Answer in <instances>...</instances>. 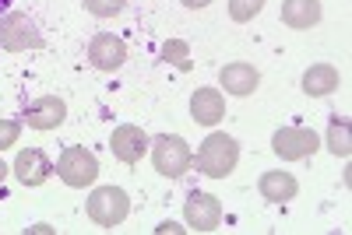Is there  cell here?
I'll return each instance as SVG.
<instances>
[{
    "instance_id": "cell-6",
    "label": "cell",
    "mask_w": 352,
    "mask_h": 235,
    "mask_svg": "<svg viewBox=\"0 0 352 235\" xmlns=\"http://www.w3.org/2000/svg\"><path fill=\"white\" fill-rule=\"evenodd\" d=\"M317 148H320V137L310 127H282L272 137V151L282 162H303V158L317 155Z\"/></svg>"
},
{
    "instance_id": "cell-13",
    "label": "cell",
    "mask_w": 352,
    "mask_h": 235,
    "mask_svg": "<svg viewBox=\"0 0 352 235\" xmlns=\"http://www.w3.org/2000/svg\"><path fill=\"white\" fill-rule=\"evenodd\" d=\"M190 116L201 127H215L226 116V99H222L219 88H197L190 95Z\"/></svg>"
},
{
    "instance_id": "cell-3",
    "label": "cell",
    "mask_w": 352,
    "mask_h": 235,
    "mask_svg": "<svg viewBox=\"0 0 352 235\" xmlns=\"http://www.w3.org/2000/svg\"><path fill=\"white\" fill-rule=\"evenodd\" d=\"M127 214H131V197L120 186H99V190H92V197H88V218H92L96 225H102V228L124 225Z\"/></svg>"
},
{
    "instance_id": "cell-15",
    "label": "cell",
    "mask_w": 352,
    "mask_h": 235,
    "mask_svg": "<svg viewBox=\"0 0 352 235\" xmlns=\"http://www.w3.org/2000/svg\"><path fill=\"white\" fill-rule=\"evenodd\" d=\"M257 190H261V197L268 203H285V200H292L300 193V183H296L292 172H264Z\"/></svg>"
},
{
    "instance_id": "cell-9",
    "label": "cell",
    "mask_w": 352,
    "mask_h": 235,
    "mask_svg": "<svg viewBox=\"0 0 352 235\" xmlns=\"http://www.w3.org/2000/svg\"><path fill=\"white\" fill-rule=\"evenodd\" d=\"M21 120L32 127V130H56L67 120V102L60 95H39L36 102H28Z\"/></svg>"
},
{
    "instance_id": "cell-12",
    "label": "cell",
    "mask_w": 352,
    "mask_h": 235,
    "mask_svg": "<svg viewBox=\"0 0 352 235\" xmlns=\"http://www.w3.org/2000/svg\"><path fill=\"white\" fill-rule=\"evenodd\" d=\"M219 84L226 88L229 95H240V99H247V95H254V92H257L261 74H257V67H254V64L236 60V64H226V67L219 71Z\"/></svg>"
},
{
    "instance_id": "cell-21",
    "label": "cell",
    "mask_w": 352,
    "mask_h": 235,
    "mask_svg": "<svg viewBox=\"0 0 352 235\" xmlns=\"http://www.w3.org/2000/svg\"><path fill=\"white\" fill-rule=\"evenodd\" d=\"M18 134H21L18 120H0V151H8L11 144H18Z\"/></svg>"
},
{
    "instance_id": "cell-7",
    "label": "cell",
    "mask_w": 352,
    "mask_h": 235,
    "mask_svg": "<svg viewBox=\"0 0 352 235\" xmlns=\"http://www.w3.org/2000/svg\"><path fill=\"white\" fill-rule=\"evenodd\" d=\"M88 60H92L96 71L102 74H113L127 64V42L113 32H99L92 42H88Z\"/></svg>"
},
{
    "instance_id": "cell-23",
    "label": "cell",
    "mask_w": 352,
    "mask_h": 235,
    "mask_svg": "<svg viewBox=\"0 0 352 235\" xmlns=\"http://www.w3.org/2000/svg\"><path fill=\"white\" fill-rule=\"evenodd\" d=\"M180 4H184V8H190V11H201V8H208L212 0H180Z\"/></svg>"
},
{
    "instance_id": "cell-20",
    "label": "cell",
    "mask_w": 352,
    "mask_h": 235,
    "mask_svg": "<svg viewBox=\"0 0 352 235\" xmlns=\"http://www.w3.org/2000/svg\"><path fill=\"white\" fill-rule=\"evenodd\" d=\"M81 4H85L88 14H96V18H116L124 11L127 0H81Z\"/></svg>"
},
{
    "instance_id": "cell-5",
    "label": "cell",
    "mask_w": 352,
    "mask_h": 235,
    "mask_svg": "<svg viewBox=\"0 0 352 235\" xmlns=\"http://www.w3.org/2000/svg\"><path fill=\"white\" fill-rule=\"evenodd\" d=\"M39 46H43V32L28 14H21V11L0 14V49L25 53V49H39Z\"/></svg>"
},
{
    "instance_id": "cell-14",
    "label": "cell",
    "mask_w": 352,
    "mask_h": 235,
    "mask_svg": "<svg viewBox=\"0 0 352 235\" xmlns=\"http://www.w3.org/2000/svg\"><path fill=\"white\" fill-rule=\"evenodd\" d=\"M338 84H342V74H338V67H331V64H314V67H307V74H303V92H307L310 99H324V95L338 92Z\"/></svg>"
},
{
    "instance_id": "cell-2",
    "label": "cell",
    "mask_w": 352,
    "mask_h": 235,
    "mask_svg": "<svg viewBox=\"0 0 352 235\" xmlns=\"http://www.w3.org/2000/svg\"><path fill=\"white\" fill-rule=\"evenodd\" d=\"M148 148H152V165H155V172L166 175V180H180V175H187V169H190V162H194L187 140H184L180 134H159V137H152Z\"/></svg>"
},
{
    "instance_id": "cell-10",
    "label": "cell",
    "mask_w": 352,
    "mask_h": 235,
    "mask_svg": "<svg viewBox=\"0 0 352 235\" xmlns=\"http://www.w3.org/2000/svg\"><path fill=\"white\" fill-rule=\"evenodd\" d=\"M184 218L194 232H215L222 221V203L212 193H190L184 203Z\"/></svg>"
},
{
    "instance_id": "cell-24",
    "label": "cell",
    "mask_w": 352,
    "mask_h": 235,
    "mask_svg": "<svg viewBox=\"0 0 352 235\" xmlns=\"http://www.w3.org/2000/svg\"><path fill=\"white\" fill-rule=\"evenodd\" d=\"M8 172H11V169H8L4 162H0V183H4V180H8Z\"/></svg>"
},
{
    "instance_id": "cell-1",
    "label": "cell",
    "mask_w": 352,
    "mask_h": 235,
    "mask_svg": "<svg viewBox=\"0 0 352 235\" xmlns=\"http://www.w3.org/2000/svg\"><path fill=\"white\" fill-rule=\"evenodd\" d=\"M240 162V144L229 134H208V140L201 144L197 151V169L208 175V180H226V175L236 169Z\"/></svg>"
},
{
    "instance_id": "cell-17",
    "label": "cell",
    "mask_w": 352,
    "mask_h": 235,
    "mask_svg": "<svg viewBox=\"0 0 352 235\" xmlns=\"http://www.w3.org/2000/svg\"><path fill=\"white\" fill-rule=\"evenodd\" d=\"M328 151L335 158H349L352 155V127L345 116H335V120L328 123Z\"/></svg>"
},
{
    "instance_id": "cell-8",
    "label": "cell",
    "mask_w": 352,
    "mask_h": 235,
    "mask_svg": "<svg viewBox=\"0 0 352 235\" xmlns=\"http://www.w3.org/2000/svg\"><path fill=\"white\" fill-rule=\"evenodd\" d=\"M148 144H152V137L144 134L141 127L124 123V127H116V130H113V137H109V151H113L116 162L138 165V162L144 158V151H148Z\"/></svg>"
},
{
    "instance_id": "cell-4",
    "label": "cell",
    "mask_w": 352,
    "mask_h": 235,
    "mask_svg": "<svg viewBox=\"0 0 352 235\" xmlns=\"http://www.w3.org/2000/svg\"><path fill=\"white\" fill-rule=\"evenodd\" d=\"M53 172L60 175L71 190H85V186H92L99 180V158L74 144V148H67L60 158H56V169Z\"/></svg>"
},
{
    "instance_id": "cell-16",
    "label": "cell",
    "mask_w": 352,
    "mask_h": 235,
    "mask_svg": "<svg viewBox=\"0 0 352 235\" xmlns=\"http://www.w3.org/2000/svg\"><path fill=\"white\" fill-rule=\"evenodd\" d=\"M320 21V0H285L282 25L289 28H314Z\"/></svg>"
},
{
    "instance_id": "cell-19",
    "label": "cell",
    "mask_w": 352,
    "mask_h": 235,
    "mask_svg": "<svg viewBox=\"0 0 352 235\" xmlns=\"http://www.w3.org/2000/svg\"><path fill=\"white\" fill-rule=\"evenodd\" d=\"M261 8H264V0H229V18L236 25H247L261 14Z\"/></svg>"
},
{
    "instance_id": "cell-11",
    "label": "cell",
    "mask_w": 352,
    "mask_h": 235,
    "mask_svg": "<svg viewBox=\"0 0 352 235\" xmlns=\"http://www.w3.org/2000/svg\"><path fill=\"white\" fill-rule=\"evenodd\" d=\"M11 172L18 175L21 186H43L50 175H53V165H50V158L39 148H25V151H18Z\"/></svg>"
},
{
    "instance_id": "cell-22",
    "label": "cell",
    "mask_w": 352,
    "mask_h": 235,
    "mask_svg": "<svg viewBox=\"0 0 352 235\" xmlns=\"http://www.w3.org/2000/svg\"><path fill=\"white\" fill-rule=\"evenodd\" d=\"M155 232H159V235H184L187 228H180V225H176V221H162V225H159Z\"/></svg>"
},
{
    "instance_id": "cell-25",
    "label": "cell",
    "mask_w": 352,
    "mask_h": 235,
    "mask_svg": "<svg viewBox=\"0 0 352 235\" xmlns=\"http://www.w3.org/2000/svg\"><path fill=\"white\" fill-rule=\"evenodd\" d=\"M8 4H11V0H0V14H4V11H8Z\"/></svg>"
},
{
    "instance_id": "cell-18",
    "label": "cell",
    "mask_w": 352,
    "mask_h": 235,
    "mask_svg": "<svg viewBox=\"0 0 352 235\" xmlns=\"http://www.w3.org/2000/svg\"><path fill=\"white\" fill-rule=\"evenodd\" d=\"M162 60L169 64V67H176V71H194V60H190V46L184 42V39H166L162 42Z\"/></svg>"
}]
</instances>
